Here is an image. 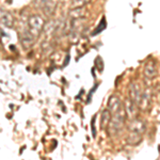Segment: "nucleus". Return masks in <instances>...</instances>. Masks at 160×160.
Masks as SVG:
<instances>
[{
	"instance_id": "nucleus-10",
	"label": "nucleus",
	"mask_w": 160,
	"mask_h": 160,
	"mask_svg": "<svg viewBox=\"0 0 160 160\" xmlns=\"http://www.w3.org/2000/svg\"><path fill=\"white\" fill-rule=\"evenodd\" d=\"M111 112L108 109H105L102 112V117H100V128L102 129H107L108 124L111 120Z\"/></svg>"
},
{
	"instance_id": "nucleus-14",
	"label": "nucleus",
	"mask_w": 160,
	"mask_h": 160,
	"mask_svg": "<svg viewBox=\"0 0 160 160\" xmlns=\"http://www.w3.org/2000/svg\"><path fill=\"white\" fill-rule=\"evenodd\" d=\"M89 1L90 0H74L73 3H74V7L79 8V7H82V6H84V4H87Z\"/></svg>"
},
{
	"instance_id": "nucleus-15",
	"label": "nucleus",
	"mask_w": 160,
	"mask_h": 160,
	"mask_svg": "<svg viewBox=\"0 0 160 160\" xmlns=\"http://www.w3.org/2000/svg\"><path fill=\"white\" fill-rule=\"evenodd\" d=\"M95 118H96V117H94L92 118V124H91V127H92V135L93 137H96V130H95Z\"/></svg>"
},
{
	"instance_id": "nucleus-6",
	"label": "nucleus",
	"mask_w": 160,
	"mask_h": 160,
	"mask_svg": "<svg viewBox=\"0 0 160 160\" xmlns=\"http://www.w3.org/2000/svg\"><path fill=\"white\" fill-rule=\"evenodd\" d=\"M124 109H125V112H126V118H129L130 120L137 118L138 106H137L133 102H131L129 98L126 100L125 105H124Z\"/></svg>"
},
{
	"instance_id": "nucleus-12",
	"label": "nucleus",
	"mask_w": 160,
	"mask_h": 160,
	"mask_svg": "<svg viewBox=\"0 0 160 160\" xmlns=\"http://www.w3.org/2000/svg\"><path fill=\"white\" fill-rule=\"evenodd\" d=\"M144 74H145V76L148 77V78H153V77L156 76L157 69H156V66H155V64L153 63V62H149L148 65L145 66Z\"/></svg>"
},
{
	"instance_id": "nucleus-1",
	"label": "nucleus",
	"mask_w": 160,
	"mask_h": 160,
	"mask_svg": "<svg viewBox=\"0 0 160 160\" xmlns=\"http://www.w3.org/2000/svg\"><path fill=\"white\" fill-rule=\"evenodd\" d=\"M125 121H126L125 110L111 115V120L109 124H108L107 129H106L108 131V133H109V136L111 137L117 136L118 133L123 129L124 125H125Z\"/></svg>"
},
{
	"instance_id": "nucleus-11",
	"label": "nucleus",
	"mask_w": 160,
	"mask_h": 160,
	"mask_svg": "<svg viewBox=\"0 0 160 160\" xmlns=\"http://www.w3.org/2000/svg\"><path fill=\"white\" fill-rule=\"evenodd\" d=\"M127 143L130 144V145H137L139 144L142 140V135H138V133L135 132H129L127 136Z\"/></svg>"
},
{
	"instance_id": "nucleus-5",
	"label": "nucleus",
	"mask_w": 160,
	"mask_h": 160,
	"mask_svg": "<svg viewBox=\"0 0 160 160\" xmlns=\"http://www.w3.org/2000/svg\"><path fill=\"white\" fill-rule=\"evenodd\" d=\"M29 26L31 31H35L37 33H38L44 27V19L40 15H33L29 19Z\"/></svg>"
},
{
	"instance_id": "nucleus-4",
	"label": "nucleus",
	"mask_w": 160,
	"mask_h": 160,
	"mask_svg": "<svg viewBox=\"0 0 160 160\" xmlns=\"http://www.w3.org/2000/svg\"><path fill=\"white\" fill-rule=\"evenodd\" d=\"M141 94H142V91H141L140 86H139L138 83H135V82L131 83L129 87V97H128V98L138 106L139 102H140V98H141Z\"/></svg>"
},
{
	"instance_id": "nucleus-9",
	"label": "nucleus",
	"mask_w": 160,
	"mask_h": 160,
	"mask_svg": "<svg viewBox=\"0 0 160 160\" xmlns=\"http://www.w3.org/2000/svg\"><path fill=\"white\" fill-rule=\"evenodd\" d=\"M57 4H58V0H43L42 7L46 14H52L57 8Z\"/></svg>"
},
{
	"instance_id": "nucleus-2",
	"label": "nucleus",
	"mask_w": 160,
	"mask_h": 160,
	"mask_svg": "<svg viewBox=\"0 0 160 160\" xmlns=\"http://www.w3.org/2000/svg\"><path fill=\"white\" fill-rule=\"evenodd\" d=\"M107 109L110 111L111 114H114V113H118L121 111L125 110L124 109V104L122 102V100L120 99V97L118 96H111L108 99V107Z\"/></svg>"
},
{
	"instance_id": "nucleus-13",
	"label": "nucleus",
	"mask_w": 160,
	"mask_h": 160,
	"mask_svg": "<svg viewBox=\"0 0 160 160\" xmlns=\"http://www.w3.org/2000/svg\"><path fill=\"white\" fill-rule=\"evenodd\" d=\"M106 26H107V22H106V18H105V17H102V20H100V22H99V25L97 26L96 30H95V31H93V35H95V34H98L99 32H102V30H105Z\"/></svg>"
},
{
	"instance_id": "nucleus-3",
	"label": "nucleus",
	"mask_w": 160,
	"mask_h": 160,
	"mask_svg": "<svg viewBox=\"0 0 160 160\" xmlns=\"http://www.w3.org/2000/svg\"><path fill=\"white\" fill-rule=\"evenodd\" d=\"M145 123L140 118H132L129 123V132H135L138 135H143V132L145 131Z\"/></svg>"
},
{
	"instance_id": "nucleus-8",
	"label": "nucleus",
	"mask_w": 160,
	"mask_h": 160,
	"mask_svg": "<svg viewBox=\"0 0 160 160\" xmlns=\"http://www.w3.org/2000/svg\"><path fill=\"white\" fill-rule=\"evenodd\" d=\"M0 22L3 24L4 26H7V27H12L14 19H13V16L9 12L0 10Z\"/></svg>"
},
{
	"instance_id": "nucleus-7",
	"label": "nucleus",
	"mask_w": 160,
	"mask_h": 160,
	"mask_svg": "<svg viewBox=\"0 0 160 160\" xmlns=\"http://www.w3.org/2000/svg\"><path fill=\"white\" fill-rule=\"evenodd\" d=\"M151 93H149L148 90L142 92L140 102L138 104V108H140L141 110H146L149 107V105H151Z\"/></svg>"
}]
</instances>
